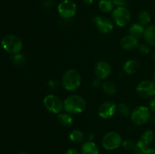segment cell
<instances>
[{"instance_id":"cell-14","label":"cell","mask_w":155,"mask_h":154,"mask_svg":"<svg viewBox=\"0 0 155 154\" xmlns=\"http://www.w3.org/2000/svg\"><path fill=\"white\" fill-rule=\"evenodd\" d=\"M144 39L148 45L155 46V26L150 25L145 29Z\"/></svg>"},{"instance_id":"cell-23","label":"cell","mask_w":155,"mask_h":154,"mask_svg":"<svg viewBox=\"0 0 155 154\" xmlns=\"http://www.w3.org/2000/svg\"><path fill=\"white\" fill-rule=\"evenodd\" d=\"M102 88L107 94L113 95L116 93L117 88L114 83L111 81H107L102 84Z\"/></svg>"},{"instance_id":"cell-7","label":"cell","mask_w":155,"mask_h":154,"mask_svg":"<svg viewBox=\"0 0 155 154\" xmlns=\"http://www.w3.org/2000/svg\"><path fill=\"white\" fill-rule=\"evenodd\" d=\"M77 11V5L71 0H64L58 6V12L64 19H71L74 18Z\"/></svg>"},{"instance_id":"cell-1","label":"cell","mask_w":155,"mask_h":154,"mask_svg":"<svg viewBox=\"0 0 155 154\" xmlns=\"http://www.w3.org/2000/svg\"><path fill=\"white\" fill-rule=\"evenodd\" d=\"M86 101L83 97L77 95H71L64 101V108L70 114H78L86 108Z\"/></svg>"},{"instance_id":"cell-30","label":"cell","mask_w":155,"mask_h":154,"mask_svg":"<svg viewBox=\"0 0 155 154\" xmlns=\"http://www.w3.org/2000/svg\"><path fill=\"white\" fill-rule=\"evenodd\" d=\"M149 109L151 112L152 113H155V98L151 100L149 103Z\"/></svg>"},{"instance_id":"cell-5","label":"cell","mask_w":155,"mask_h":154,"mask_svg":"<svg viewBox=\"0 0 155 154\" xmlns=\"http://www.w3.org/2000/svg\"><path fill=\"white\" fill-rule=\"evenodd\" d=\"M122 137L116 131H110L103 137L102 146L107 150H114L122 144Z\"/></svg>"},{"instance_id":"cell-8","label":"cell","mask_w":155,"mask_h":154,"mask_svg":"<svg viewBox=\"0 0 155 154\" xmlns=\"http://www.w3.org/2000/svg\"><path fill=\"white\" fill-rule=\"evenodd\" d=\"M45 108L52 113H59L64 107V102L59 97L54 95H47L43 100Z\"/></svg>"},{"instance_id":"cell-12","label":"cell","mask_w":155,"mask_h":154,"mask_svg":"<svg viewBox=\"0 0 155 154\" xmlns=\"http://www.w3.org/2000/svg\"><path fill=\"white\" fill-rule=\"evenodd\" d=\"M95 73L99 79H105L111 73V67L106 61H99L95 66Z\"/></svg>"},{"instance_id":"cell-2","label":"cell","mask_w":155,"mask_h":154,"mask_svg":"<svg viewBox=\"0 0 155 154\" xmlns=\"http://www.w3.org/2000/svg\"><path fill=\"white\" fill-rule=\"evenodd\" d=\"M62 85L67 91H74L81 84V76L78 71L70 69L64 73L61 80Z\"/></svg>"},{"instance_id":"cell-27","label":"cell","mask_w":155,"mask_h":154,"mask_svg":"<svg viewBox=\"0 0 155 154\" xmlns=\"http://www.w3.org/2000/svg\"><path fill=\"white\" fill-rule=\"evenodd\" d=\"M122 144H123V146H124L126 149H127V150L134 149L135 146H136L134 142H133L132 140H130V139H126L125 140L123 141Z\"/></svg>"},{"instance_id":"cell-26","label":"cell","mask_w":155,"mask_h":154,"mask_svg":"<svg viewBox=\"0 0 155 154\" xmlns=\"http://www.w3.org/2000/svg\"><path fill=\"white\" fill-rule=\"evenodd\" d=\"M117 109L119 113L124 116H128L130 113V107L124 104H119L117 106Z\"/></svg>"},{"instance_id":"cell-15","label":"cell","mask_w":155,"mask_h":154,"mask_svg":"<svg viewBox=\"0 0 155 154\" xmlns=\"http://www.w3.org/2000/svg\"><path fill=\"white\" fill-rule=\"evenodd\" d=\"M81 154H99V149L94 142L89 140L82 145Z\"/></svg>"},{"instance_id":"cell-33","label":"cell","mask_w":155,"mask_h":154,"mask_svg":"<svg viewBox=\"0 0 155 154\" xmlns=\"http://www.w3.org/2000/svg\"><path fill=\"white\" fill-rule=\"evenodd\" d=\"M145 154H155V149L154 148H148Z\"/></svg>"},{"instance_id":"cell-25","label":"cell","mask_w":155,"mask_h":154,"mask_svg":"<svg viewBox=\"0 0 155 154\" xmlns=\"http://www.w3.org/2000/svg\"><path fill=\"white\" fill-rule=\"evenodd\" d=\"M12 60L15 64L18 65V66L24 65V63H25V57H24V55L19 54V53L16 54H13V56L12 57Z\"/></svg>"},{"instance_id":"cell-16","label":"cell","mask_w":155,"mask_h":154,"mask_svg":"<svg viewBox=\"0 0 155 154\" xmlns=\"http://www.w3.org/2000/svg\"><path fill=\"white\" fill-rule=\"evenodd\" d=\"M139 69V63L135 60H129L124 65V70L127 74L136 73Z\"/></svg>"},{"instance_id":"cell-24","label":"cell","mask_w":155,"mask_h":154,"mask_svg":"<svg viewBox=\"0 0 155 154\" xmlns=\"http://www.w3.org/2000/svg\"><path fill=\"white\" fill-rule=\"evenodd\" d=\"M148 148H149V146H148V145L145 144L144 142H142V140H139V141L137 142V143L136 144V146H135V154H145Z\"/></svg>"},{"instance_id":"cell-20","label":"cell","mask_w":155,"mask_h":154,"mask_svg":"<svg viewBox=\"0 0 155 154\" xmlns=\"http://www.w3.org/2000/svg\"><path fill=\"white\" fill-rule=\"evenodd\" d=\"M154 138V134L152 130L151 129H147L142 133V136H141L140 140H142V142L145 143V144L150 146L151 143L153 142Z\"/></svg>"},{"instance_id":"cell-37","label":"cell","mask_w":155,"mask_h":154,"mask_svg":"<svg viewBox=\"0 0 155 154\" xmlns=\"http://www.w3.org/2000/svg\"><path fill=\"white\" fill-rule=\"evenodd\" d=\"M153 60H154V61L155 63V52L154 53V54H153Z\"/></svg>"},{"instance_id":"cell-11","label":"cell","mask_w":155,"mask_h":154,"mask_svg":"<svg viewBox=\"0 0 155 154\" xmlns=\"http://www.w3.org/2000/svg\"><path fill=\"white\" fill-rule=\"evenodd\" d=\"M95 23L98 31L104 34L110 33L114 30V24L108 18L105 17L96 16L95 18Z\"/></svg>"},{"instance_id":"cell-19","label":"cell","mask_w":155,"mask_h":154,"mask_svg":"<svg viewBox=\"0 0 155 154\" xmlns=\"http://www.w3.org/2000/svg\"><path fill=\"white\" fill-rule=\"evenodd\" d=\"M58 119L61 125L65 127L71 126L73 124V118L68 113H60L58 116Z\"/></svg>"},{"instance_id":"cell-28","label":"cell","mask_w":155,"mask_h":154,"mask_svg":"<svg viewBox=\"0 0 155 154\" xmlns=\"http://www.w3.org/2000/svg\"><path fill=\"white\" fill-rule=\"evenodd\" d=\"M139 51H140L142 54H148V53L151 51V48H150V47L148 46V45H146V44H142V45H139Z\"/></svg>"},{"instance_id":"cell-18","label":"cell","mask_w":155,"mask_h":154,"mask_svg":"<svg viewBox=\"0 0 155 154\" xmlns=\"http://www.w3.org/2000/svg\"><path fill=\"white\" fill-rule=\"evenodd\" d=\"M114 5L111 0H100L98 2V8L104 13H109L113 11Z\"/></svg>"},{"instance_id":"cell-9","label":"cell","mask_w":155,"mask_h":154,"mask_svg":"<svg viewBox=\"0 0 155 154\" xmlns=\"http://www.w3.org/2000/svg\"><path fill=\"white\" fill-rule=\"evenodd\" d=\"M136 91L142 98H151L155 95V82L151 80H144L137 85Z\"/></svg>"},{"instance_id":"cell-39","label":"cell","mask_w":155,"mask_h":154,"mask_svg":"<svg viewBox=\"0 0 155 154\" xmlns=\"http://www.w3.org/2000/svg\"><path fill=\"white\" fill-rule=\"evenodd\" d=\"M49 1H51V0H49Z\"/></svg>"},{"instance_id":"cell-36","label":"cell","mask_w":155,"mask_h":154,"mask_svg":"<svg viewBox=\"0 0 155 154\" xmlns=\"http://www.w3.org/2000/svg\"><path fill=\"white\" fill-rule=\"evenodd\" d=\"M152 79H153V82H155V72H154V74H153Z\"/></svg>"},{"instance_id":"cell-31","label":"cell","mask_w":155,"mask_h":154,"mask_svg":"<svg viewBox=\"0 0 155 154\" xmlns=\"http://www.w3.org/2000/svg\"><path fill=\"white\" fill-rule=\"evenodd\" d=\"M65 154H80L78 149H75V148H70L66 151Z\"/></svg>"},{"instance_id":"cell-22","label":"cell","mask_w":155,"mask_h":154,"mask_svg":"<svg viewBox=\"0 0 155 154\" xmlns=\"http://www.w3.org/2000/svg\"><path fill=\"white\" fill-rule=\"evenodd\" d=\"M138 21H139V24L145 27L151 22V16L148 11H141L138 15Z\"/></svg>"},{"instance_id":"cell-32","label":"cell","mask_w":155,"mask_h":154,"mask_svg":"<svg viewBox=\"0 0 155 154\" xmlns=\"http://www.w3.org/2000/svg\"><path fill=\"white\" fill-rule=\"evenodd\" d=\"M48 85H49V86L51 88H55L56 86H58V82H56L55 80H51V81L49 82Z\"/></svg>"},{"instance_id":"cell-21","label":"cell","mask_w":155,"mask_h":154,"mask_svg":"<svg viewBox=\"0 0 155 154\" xmlns=\"http://www.w3.org/2000/svg\"><path fill=\"white\" fill-rule=\"evenodd\" d=\"M69 139L73 143H81L84 139V134L80 130H74L70 134Z\"/></svg>"},{"instance_id":"cell-34","label":"cell","mask_w":155,"mask_h":154,"mask_svg":"<svg viewBox=\"0 0 155 154\" xmlns=\"http://www.w3.org/2000/svg\"><path fill=\"white\" fill-rule=\"evenodd\" d=\"M83 2H85L86 4H89V5H91L92 4V3L95 2V0H83Z\"/></svg>"},{"instance_id":"cell-29","label":"cell","mask_w":155,"mask_h":154,"mask_svg":"<svg viewBox=\"0 0 155 154\" xmlns=\"http://www.w3.org/2000/svg\"><path fill=\"white\" fill-rule=\"evenodd\" d=\"M114 5L117 7H125L127 5V0H111Z\"/></svg>"},{"instance_id":"cell-10","label":"cell","mask_w":155,"mask_h":154,"mask_svg":"<svg viewBox=\"0 0 155 154\" xmlns=\"http://www.w3.org/2000/svg\"><path fill=\"white\" fill-rule=\"evenodd\" d=\"M117 108V107L114 102L106 101V102H104L102 104H101L100 107H98V116L101 119H109L115 114Z\"/></svg>"},{"instance_id":"cell-6","label":"cell","mask_w":155,"mask_h":154,"mask_svg":"<svg viewBox=\"0 0 155 154\" xmlns=\"http://www.w3.org/2000/svg\"><path fill=\"white\" fill-rule=\"evenodd\" d=\"M112 18L117 25L124 27L130 23L131 14L126 7H117L112 11Z\"/></svg>"},{"instance_id":"cell-17","label":"cell","mask_w":155,"mask_h":154,"mask_svg":"<svg viewBox=\"0 0 155 154\" xmlns=\"http://www.w3.org/2000/svg\"><path fill=\"white\" fill-rule=\"evenodd\" d=\"M130 35L133 36L136 39H139L142 36H143L144 32H145V27L141 25L139 23L133 24L130 28Z\"/></svg>"},{"instance_id":"cell-13","label":"cell","mask_w":155,"mask_h":154,"mask_svg":"<svg viewBox=\"0 0 155 154\" xmlns=\"http://www.w3.org/2000/svg\"><path fill=\"white\" fill-rule=\"evenodd\" d=\"M120 45L124 49L130 51V50L135 49L139 46V41L135 37L129 35L123 37L120 41Z\"/></svg>"},{"instance_id":"cell-4","label":"cell","mask_w":155,"mask_h":154,"mask_svg":"<svg viewBox=\"0 0 155 154\" xmlns=\"http://www.w3.org/2000/svg\"><path fill=\"white\" fill-rule=\"evenodd\" d=\"M151 119V110L145 106L136 107L131 113V119L136 125H142L147 123Z\"/></svg>"},{"instance_id":"cell-3","label":"cell","mask_w":155,"mask_h":154,"mask_svg":"<svg viewBox=\"0 0 155 154\" xmlns=\"http://www.w3.org/2000/svg\"><path fill=\"white\" fill-rule=\"evenodd\" d=\"M2 45L7 52L16 54L21 51L23 44L19 37L15 35H8L2 40Z\"/></svg>"},{"instance_id":"cell-35","label":"cell","mask_w":155,"mask_h":154,"mask_svg":"<svg viewBox=\"0 0 155 154\" xmlns=\"http://www.w3.org/2000/svg\"><path fill=\"white\" fill-rule=\"evenodd\" d=\"M151 120V122H153V123L154 124H155V116H152V117L151 118V119H150Z\"/></svg>"},{"instance_id":"cell-38","label":"cell","mask_w":155,"mask_h":154,"mask_svg":"<svg viewBox=\"0 0 155 154\" xmlns=\"http://www.w3.org/2000/svg\"><path fill=\"white\" fill-rule=\"evenodd\" d=\"M19 154H29L28 152H20Z\"/></svg>"}]
</instances>
